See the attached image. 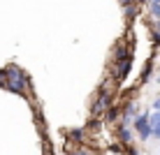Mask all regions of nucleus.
Wrapping results in <instances>:
<instances>
[{
  "label": "nucleus",
  "instance_id": "nucleus-11",
  "mask_svg": "<svg viewBox=\"0 0 160 155\" xmlns=\"http://www.w3.org/2000/svg\"><path fill=\"white\" fill-rule=\"evenodd\" d=\"M148 5L151 7H160V0H148Z\"/></svg>",
  "mask_w": 160,
  "mask_h": 155
},
{
  "label": "nucleus",
  "instance_id": "nucleus-7",
  "mask_svg": "<svg viewBox=\"0 0 160 155\" xmlns=\"http://www.w3.org/2000/svg\"><path fill=\"white\" fill-rule=\"evenodd\" d=\"M116 116H118V109H114V107H109V111H107V114H104V118H107V120H114V118H116Z\"/></svg>",
  "mask_w": 160,
  "mask_h": 155
},
{
  "label": "nucleus",
  "instance_id": "nucleus-8",
  "mask_svg": "<svg viewBox=\"0 0 160 155\" xmlns=\"http://www.w3.org/2000/svg\"><path fill=\"white\" fill-rule=\"evenodd\" d=\"M72 155H91V153H88L86 148H74V151H72Z\"/></svg>",
  "mask_w": 160,
  "mask_h": 155
},
{
  "label": "nucleus",
  "instance_id": "nucleus-10",
  "mask_svg": "<svg viewBox=\"0 0 160 155\" xmlns=\"http://www.w3.org/2000/svg\"><path fill=\"white\" fill-rule=\"evenodd\" d=\"M153 137H156V139H160V125L153 127Z\"/></svg>",
  "mask_w": 160,
  "mask_h": 155
},
{
  "label": "nucleus",
  "instance_id": "nucleus-9",
  "mask_svg": "<svg viewBox=\"0 0 160 155\" xmlns=\"http://www.w3.org/2000/svg\"><path fill=\"white\" fill-rule=\"evenodd\" d=\"M153 111H160V97L153 99Z\"/></svg>",
  "mask_w": 160,
  "mask_h": 155
},
{
  "label": "nucleus",
  "instance_id": "nucleus-1",
  "mask_svg": "<svg viewBox=\"0 0 160 155\" xmlns=\"http://www.w3.org/2000/svg\"><path fill=\"white\" fill-rule=\"evenodd\" d=\"M9 93H16V95H28V76L23 74L16 65H7L5 67V86Z\"/></svg>",
  "mask_w": 160,
  "mask_h": 155
},
{
  "label": "nucleus",
  "instance_id": "nucleus-3",
  "mask_svg": "<svg viewBox=\"0 0 160 155\" xmlns=\"http://www.w3.org/2000/svg\"><path fill=\"white\" fill-rule=\"evenodd\" d=\"M109 102H112V93L109 90H102V93H98V97H95V102H93V107H91V114L95 116H102V114H107L109 111Z\"/></svg>",
  "mask_w": 160,
  "mask_h": 155
},
{
  "label": "nucleus",
  "instance_id": "nucleus-12",
  "mask_svg": "<svg viewBox=\"0 0 160 155\" xmlns=\"http://www.w3.org/2000/svg\"><path fill=\"white\" fill-rule=\"evenodd\" d=\"M158 30H160V21H158Z\"/></svg>",
  "mask_w": 160,
  "mask_h": 155
},
{
  "label": "nucleus",
  "instance_id": "nucleus-5",
  "mask_svg": "<svg viewBox=\"0 0 160 155\" xmlns=\"http://www.w3.org/2000/svg\"><path fill=\"white\" fill-rule=\"evenodd\" d=\"M148 123H151V127L160 125V111H153V114H151V118H148Z\"/></svg>",
  "mask_w": 160,
  "mask_h": 155
},
{
  "label": "nucleus",
  "instance_id": "nucleus-2",
  "mask_svg": "<svg viewBox=\"0 0 160 155\" xmlns=\"http://www.w3.org/2000/svg\"><path fill=\"white\" fill-rule=\"evenodd\" d=\"M148 118H151V114H148V111H142V114L135 118V123H132V127L137 130V134H139L142 141H146L148 137H153V127H151V123H148Z\"/></svg>",
  "mask_w": 160,
  "mask_h": 155
},
{
  "label": "nucleus",
  "instance_id": "nucleus-4",
  "mask_svg": "<svg viewBox=\"0 0 160 155\" xmlns=\"http://www.w3.org/2000/svg\"><path fill=\"white\" fill-rule=\"evenodd\" d=\"M118 137H121V141L125 143V146H130V141H132V127L128 123H121L118 127Z\"/></svg>",
  "mask_w": 160,
  "mask_h": 155
},
{
  "label": "nucleus",
  "instance_id": "nucleus-6",
  "mask_svg": "<svg viewBox=\"0 0 160 155\" xmlns=\"http://www.w3.org/2000/svg\"><path fill=\"white\" fill-rule=\"evenodd\" d=\"M70 137H72L74 141H81V139H84V130H72V132H70Z\"/></svg>",
  "mask_w": 160,
  "mask_h": 155
}]
</instances>
